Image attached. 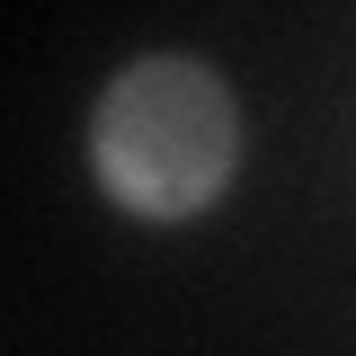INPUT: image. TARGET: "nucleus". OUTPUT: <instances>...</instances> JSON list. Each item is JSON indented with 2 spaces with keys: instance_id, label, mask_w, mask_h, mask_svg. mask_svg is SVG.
Masks as SVG:
<instances>
[{
  "instance_id": "f257e3e1",
  "label": "nucleus",
  "mask_w": 356,
  "mask_h": 356,
  "mask_svg": "<svg viewBox=\"0 0 356 356\" xmlns=\"http://www.w3.org/2000/svg\"><path fill=\"white\" fill-rule=\"evenodd\" d=\"M89 152H98V178L125 214L187 222L232 178L241 107L196 54H143L107 81L98 116H89Z\"/></svg>"
}]
</instances>
